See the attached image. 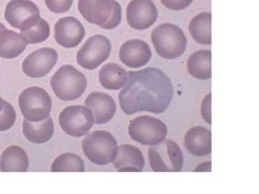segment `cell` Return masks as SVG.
Returning <instances> with one entry per match:
<instances>
[{
  "label": "cell",
  "mask_w": 259,
  "mask_h": 194,
  "mask_svg": "<svg viewBox=\"0 0 259 194\" xmlns=\"http://www.w3.org/2000/svg\"><path fill=\"white\" fill-rule=\"evenodd\" d=\"M81 147L87 159L96 165L112 163L118 151L117 141L113 135L104 130L89 133L82 140Z\"/></svg>",
  "instance_id": "cell-5"
},
{
  "label": "cell",
  "mask_w": 259,
  "mask_h": 194,
  "mask_svg": "<svg viewBox=\"0 0 259 194\" xmlns=\"http://www.w3.org/2000/svg\"><path fill=\"white\" fill-rule=\"evenodd\" d=\"M19 107L25 120L39 122L49 117L52 101L49 93L41 87L31 86L19 96Z\"/></svg>",
  "instance_id": "cell-6"
},
{
  "label": "cell",
  "mask_w": 259,
  "mask_h": 194,
  "mask_svg": "<svg viewBox=\"0 0 259 194\" xmlns=\"http://www.w3.org/2000/svg\"><path fill=\"white\" fill-rule=\"evenodd\" d=\"M186 149L196 157H204L211 152V132L202 126H194L185 135Z\"/></svg>",
  "instance_id": "cell-18"
},
{
  "label": "cell",
  "mask_w": 259,
  "mask_h": 194,
  "mask_svg": "<svg viewBox=\"0 0 259 194\" xmlns=\"http://www.w3.org/2000/svg\"><path fill=\"white\" fill-rule=\"evenodd\" d=\"M54 31L56 42L64 48L76 47L85 35L82 24L73 17H63L58 20Z\"/></svg>",
  "instance_id": "cell-14"
},
{
  "label": "cell",
  "mask_w": 259,
  "mask_h": 194,
  "mask_svg": "<svg viewBox=\"0 0 259 194\" xmlns=\"http://www.w3.org/2000/svg\"><path fill=\"white\" fill-rule=\"evenodd\" d=\"M51 29L48 21L40 18L33 27L21 31V34L26 40L28 44H38L44 42L50 37Z\"/></svg>",
  "instance_id": "cell-26"
},
{
  "label": "cell",
  "mask_w": 259,
  "mask_h": 194,
  "mask_svg": "<svg viewBox=\"0 0 259 194\" xmlns=\"http://www.w3.org/2000/svg\"><path fill=\"white\" fill-rule=\"evenodd\" d=\"M127 131L134 141L145 146H155L166 138L167 126L157 118L141 116L130 121Z\"/></svg>",
  "instance_id": "cell-8"
},
{
  "label": "cell",
  "mask_w": 259,
  "mask_h": 194,
  "mask_svg": "<svg viewBox=\"0 0 259 194\" xmlns=\"http://www.w3.org/2000/svg\"><path fill=\"white\" fill-rule=\"evenodd\" d=\"M84 105L91 108L97 124H107L111 121L117 108L112 97L102 92L90 93L84 100Z\"/></svg>",
  "instance_id": "cell-16"
},
{
  "label": "cell",
  "mask_w": 259,
  "mask_h": 194,
  "mask_svg": "<svg viewBox=\"0 0 259 194\" xmlns=\"http://www.w3.org/2000/svg\"><path fill=\"white\" fill-rule=\"evenodd\" d=\"M51 87L58 99L73 101L87 89V79L82 72L72 65H63L52 76Z\"/></svg>",
  "instance_id": "cell-4"
},
{
  "label": "cell",
  "mask_w": 259,
  "mask_h": 194,
  "mask_svg": "<svg viewBox=\"0 0 259 194\" xmlns=\"http://www.w3.org/2000/svg\"><path fill=\"white\" fill-rule=\"evenodd\" d=\"M58 52L51 47H42L32 52L23 61L22 70L27 77L41 78L56 66Z\"/></svg>",
  "instance_id": "cell-12"
},
{
  "label": "cell",
  "mask_w": 259,
  "mask_h": 194,
  "mask_svg": "<svg viewBox=\"0 0 259 194\" xmlns=\"http://www.w3.org/2000/svg\"><path fill=\"white\" fill-rule=\"evenodd\" d=\"M111 52L110 40L101 34L89 37L76 54V62L88 70H95L109 58Z\"/></svg>",
  "instance_id": "cell-10"
},
{
  "label": "cell",
  "mask_w": 259,
  "mask_h": 194,
  "mask_svg": "<svg viewBox=\"0 0 259 194\" xmlns=\"http://www.w3.org/2000/svg\"><path fill=\"white\" fill-rule=\"evenodd\" d=\"M84 170L82 159L73 153L62 154L54 160L51 167L52 172H84Z\"/></svg>",
  "instance_id": "cell-25"
},
{
  "label": "cell",
  "mask_w": 259,
  "mask_h": 194,
  "mask_svg": "<svg viewBox=\"0 0 259 194\" xmlns=\"http://www.w3.org/2000/svg\"><path fill=\"white\" fill-rule=\"evenodd\" d=\"M187 69L189 74L198 80L211 78V52L201 50L193 53L188 59Z\"/></svg>",
  "instance_id": "cell-23"
},
{
  "label": "cell",
  "mask_w": 259,
  "mask_h": 194,
  "mask_svg": "<svg viewBox=\"0 0 259 194\" xmlns=\"http://www.w3.org/2000/svg\"><path fill=\"white\" fill-rule=\"evenodd\" d=\"M95 123L92 111L84 106H69L60 112L59 124L62 130L73 137L87 135Z\"/></svg>",
  "instance_id": "cell-9"
},
{
  "label": "cell",
  "mask_w": 259,
  "mask_h": 194,
  "mask_svg": "<svg viewBox=\"0 0 259 194\" xmlns=\"http://www.w3.org/2000/svg\"><path fill=\"white\" fill-rule=\"evenodd\" d=\"M17 120V113L13 105L7 102L5 108L0 112V132L9 130Z\"/></svg>",
  "instance_id": "cell-27"
},
{
  "label": "cell",
  "mask_w": 259,
  "mask_h": 194,
  "mask_svg": "<svg viewBox=\"0 0 259 194\" xmlns=\"http://www.w3.org/2000/svg\"><path fill=\"white\" fill-rule=\"evenodd\" d=\"M46 6L52 13L56 14L66 13L71 9L73 0H44Z\"/></svg>",
  "instance_id": "cell-28"
},
{
  "label": "cell",
  "mask_w": 259,
  "mask_h": 194,
  "mask_svg": "<svg viewBox=\"0 0 259 194\" xmlns=\"http://www.w3.org/2000/svg\"><path fill=\"white\" fill-rule=\"evenodd\" d=\"M193 0H160L162 5L173 11H181L187 9Z\"/></svg>",
  "instance_id": "cell-29"
},
{
  "label": "cell",
  "mask_w": 259,
  "mask_h": 194,
  "mask_svg": "<svg viewBox=\"0 0 259 194\" xmlns=\"http://www.w3.org/2000/svg\"><path fill=\"white\" fill-rule=\"evenodd\" d=\"M99 82L104 89L119 90L123 88L127 80V72L119 64L108 63L99 71Z\"/></svg>",
  "instance_id": "cell-22"
},
{
  "label": "cell",
  "mask_w": 259,
  "mask_h": 194,
  "mask_svg": "<svg viewBox=\"0 0 259 194\" xmlns=\"http://www.w3.org/2000/svg\"><path fill=\"white\" fill-rule=\"evenodd\" d=\"M174 95L171 80L156 68L127 72V80L119 94V105L123 113L137 112L154 114L164 112Z\"/></svg>",
  "instance_id": "cell-1"
},
{
  "label": "cell",
  "mask_w": 259,
  "mask_h": 194,
  "mask_svg": "<svg viewBox=\"0 0 259 194\" xmlns=\"http://www.w3.org/2000/svg\"><path fill=\"white\" fill-rule=\"evenodd\" d=\"M5 17L12 27L21 32L33 27L41 18L38 7L29 0H11L7 5Z\"/></svg>",
  "instance_id": "cell-11"
},
{
  "label": "cell",
  "mask_w": 259,
  "mask_h": 194,
  "mask_svg": "<svg viewBox=\"0 0 259 194\" xmlns=\"http://www.w3.org/2000/svg\"><path fill=\"white\" fill-rule=\"evenodd\" d=\"M114 167L119 172H141L145 166L142 151L132 144H123L118 147L113 162Z\"/></svg>",
  "instance_id": "cell-17"
},
{
  "label": "cell",
  "mask_w": 259,
  "mask_h": 194,
  "mask_svg": "<svg viewBox=\"0 0 259 194\" xmlns=\"http://www.w3.org/2000/svg\"><path fill=\"white\" fill-rule=\"evenodd\" d=\"M193 172H211V162L201 163Z\"/></svg>",
  "instance_id": "cell-31"
},
{
  "label": "cell",
  "mask_w": 259,
  "mask_h": 194,
  "mask_svg": "<svg viewBox=\"0 0 259 194\" xmlns=\"http://www.w3.org/2000/svg\"><path fill=\"white\" fill-rule=\"evenodd\" d=\"M78 11L87 22L113 29L122 20V9L115 0H78Z\"/></svg>",
  "instance_id": "cell-2"
},
{
  "label": "cell",
  "mask_w": 259,
  "mask_h": 194,
  "mask_svg": "<svg viewBox=\"0 0 259 194\" xmlns=\"http://www.w3.org/2000/svg\"><path fill=\"white\" fill-rule=\"evenodd\" d=\"M151 41L157 54L166 60L178 58L187 47V38L183 30L171 23H163L154 29Z\"/></svg>",
  "instance_id": "cell-3"
},
{
  "label": "cell",
  "mask_w": 259,
  "mask_h": 194,
  "mask_svg": "<svg viewBox=\"0 0 259 194\" xmlns=\"http://www.w3.org/2000/svg\"><path fill=\"white\" fill-rule=\"evenodd\" d=\"M26 40L13 30H0V57L7 60L17 58L26 49Z\"/></svg>",
  "instance_id": "cell-20"
},
{
  "label": "cell",
  "mask_w": 259,
  "mask_h": 194,
  "mask_svg": "<svg viewBox=\"0 0 259 194\" xmlns=\"http://www.w3.org/2000/svg\"><path fill=\"white\" fill-rule=\"evenodd\" d=\"M55 127L52 118L48 117L39 122L23 121V133L25 138L34 144H44L53 136Z\"/></svg>",
  "instance_id": "cell-21"
},
{
  "label": "cell",
  "mask_w": 259,
  "mask_h": 194,
  "mask_svg": "<svg viewBox=\"0 0 259 194\" xmlns=\"http://www.w3.org/2000/svg\"><path fill=\"white\" fill-rule=\"evenodd\" d=\"M189 33L193 39L202 45L211 44V14L202 13L196 15L189 25Z\"/></svg>",
  "instance_id": "cell-24"
},
{
  "label": "cell",
  "mask_w": 259,
  "mask_h": 194,
  "mask_svg": "<svg viewBox=\"0 0 259 194\" xmlns=\"http://www.w3.org/2000/svg\"><path fill=\"white\" fill-rule=\"evenodd\" d=\"M29 164L26 152L18 146L8 147L0 158V171L2 172H25Z\"/></svg>",
  "instance_id": "cell-19"
},
{
  "label": "cell",
  "mask_w": 259,
  "mask_h": 194,
  "mask_svg": "<svg viewBox=\"0 0 259 194\" xmlns=\"http://www.w3.org/2000/svg\"><path fill=\"white\" fill-rule=\"evenodd\" d=\"M148 157L150 167L155 172H179L183 167V153L171 139L150 147Z\"/></svg>",
  "instance_id": "cell-7"
},
{
  "label": "cell",
  "mask_w": 259,
  "mask_h": 194,
  "mask_svg": "<svg viewBox=\"0 0 259 194\" xmlns=\"http://www.w3.org/2000/svg\"><path fill=\"white\" fill-rule=\"evenodd\" d=\"M158 19V10L152 0H132L126 9V20L130 27L145 30Z\"/></svg>",
  "instance_id": "cell-13"
},
{
  "label": "cell",
  "mask_w": 259,
  "mask_h": 194,
  "mask_svg": "<svg viewBox=\"0 0 259 194\" xmlns=\"http://www.w3.org/2000/svg\"><path fill=\"white\" fill-rule=\"evenodd\" d=\"M201 114L204 120L211 124V93H208L202 100Z\"/></svg>",
  "instance_id": "cell-30"
},
{
  "label": "cell",
  "mask_w": 259,
  "mask_h": 194,
  "mask_svg": "<svg viewBox=\"0 0 259 194\" xmlns=\"http://www.w3.org/2000/svg\"><path fill=\"white\" fill-rule=\"evenodd\" d=\"M152 56L150 45L142 40L131 39L122 44L119 49V60L131 68H139L150 62Z\"/></svg>",
  "instance_id": "cell-15"
},
{
  "label": "cell",
  "mask_w": 259,
  "mask_h": 194,
  "mask_svg": "<svg viewBox=\"0 0 259 194\" xmlns=\"http://www.w3.org/2000/svg\"><path fill=\"white\" fill-rule=\"evenodd\" d=\"M4 29H6V27H5V25H3L2 23H0V30Z\"/></svg>",
  "instance_id": "cell-32"
}]
</instances>
